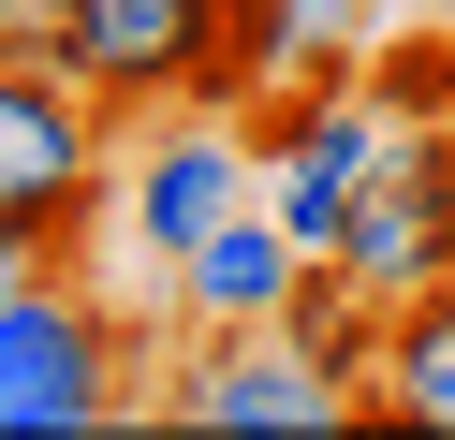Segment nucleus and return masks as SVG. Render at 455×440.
<instances>
[{
    "label": "nucleus",
    "mask_w": 455,
    "mask_h": 440,
    "mask_svg": "<svg viewBox=\"0 0 455 440\" xmlns=\"http://www.w3.org/2000/svg\"><path fill=\"white\" fill-rule=\"evenodd\" d=\"M132 323L103 308L74 264H44L30 293H0V440H89L132 411Z\"/></svg>",
    "instance_id": "1"
},
{
    "label": "nucleus",
    "mask_w": 455,
    "mask_h": 440,
    "mask_svg": "<svg viewBox=\"0 0 455 440\" xmlns=\"http://www.w3.org/2000/svg\"><path fill=\"white\" fill-rule=\"evenodd\" d=\"M162 279H177L191 323H279V308H294V279H308V250L279 235V205H220Z\"/></svg>",
    "instance_id": "7"
},
{
    "label": "nucleus",
    "mask_w": 455,
    "mask_h": 440,
    "mask_svg": "<svg viewBox=\"0 0 455 440\" xmlns=\"http://www.w3.org/2000/svg\"><path fill=\"white\" fill-rule=\"evenodd\" d=\"M323 264H353L382 308L426 293V279H455V117H396V147L367 162V191L338 205Z\"/></svg>",
    "instance_id": "5"
},
{
    "label": "nucleus",
    "mask_w": 455,
    "mask_h": 440,
    "mask_svg": "<svg viewBox=\"0 0 455 440\" xmlns=\"http://www.w3.org/2000/svg\"><path fill=\"white\" fill-rule=\"evenodd\" d=\"M367 103H382V117H455V29H426V44H367Z\"/></svg>",
    "instance_id": "10"
},
{
    "label": "nucleus",
    "mask_w": 455,
    "mask_h": 440,
    "mask_svg": "<svg viewBox=\"0 0 455 440\" xmlns=\"http://www.w3.org/2000/svg\"><path fill=\"white\" fill-rule=\"evenodd\" d=\"M44 264H60V250H44V235H30V220H0V293H30V279H44Z\"/></svg>",
    "instance_id": "11"
},
{
    "label": "nucleus",
    "mask_w": 455,
    "mask_h": 440,
    "mask_svg": "<svg viewBox=\"0 0 455 440\" xmlns=\"http://www.w3.org/2000/svg\"><path fill=\"white\" fill-rule=\"evenodd\" d=\"M30 59H44V74H74L103 117H177V103H206L220 0H44Z\"/></svg>",
    "instance_id": "3"
},
{
    "label": "nucleus",
    "mask_w": 455,
    "mask_h": 440,
    "mask_svg": "<svg viewBox=\"0 0 455 440\" xmlns=\"http://www.w3.org/2000/svg\"><path fill=\"white\" fill-rule=\"evenodd\" d=\"M367 426H426L455 440V279L396 293L382 308V352H367Z\"/></svg>",
    "instance_id": "8"
},
{
    "label": "nucleus",
    "mask_w": 455,
    "mask_h": 440,
    "mask_svg": "<svg viewBox=\"0 0 455 440\" xmlns=\"http://www.w3.org/2000/svg\"><path fill=\"white\" fill-rule=\"evenodd\" d=\"M250 162H265V147H250L235 117L177 103V132H148V162H132V250H148V264H177L191 235L220 220V205H250Z\"/></svg>",
    "instance_id": "6"
},
{
    "label": "nucleus",
    "mask_w": 455,
    "mask_h": 440,
    "mask_svg": "<svg viewBox=\"0 0 455 440\" xmlns=\"http://www.w3.org/2000/svg\"><path fill=\"white\" fill-rule=\"evenodd\" d=\"M162 426H206V440H338V426H367V396L323 381L279 323H191V352L162 367Z\"/></svg>",
    "instance_id": "4"
},
{
    "label": "nucleus",
    "mask_w": 455,
    "mask_h": 440,
    "mask_svg": "<svg viewBox=\"0 0 455 440\" xmlns=\"http://www.w3.org/2000/svg\"><path fill=\"white\" fill-rule=\"evenodd\" d=\"M103 191H118V117L74 74H44V59H0V220H30L74 264L89 220H103Z\"/></svg>",
    "instance_id": "2"
},
{
    "label": "nucleus",
    "mask_w": 455,
    "mask_h": 440,
    "mask_svg": "<svg viewBox=\"0 0 455 440\" xmlns=\"http://www.w3.org/2000/svg\"><path fill=\"white\" fill-rule=\"evenodd\" d=\"M279 338H294L323 381H353V396H367V352H382V293H367L353 264H323V250H308V279H294V308H279Z\"/></svg>",
    "instance_id": "9"
},
{
    "label": "nucleus",
    "mask_w": 455,
    "mask_h": 440,
    "mask_svg": "<svg viewBox=\"0 0 455 440\" xmlns=\"http://www.w3.org/2000/svg\"><path fill=\"white\" fill-rule=\"evenodd\" d=\"M382 15H455V0H382Z\"/></svg>",
    "instance_id": "13"
},
{
    "label": "nucleus",
    "mask_w": 455,
    "mask_h": 440,
    "mask_svg": "<svg viewBox=\"0 0 455 440\" xmlns=\"http://www.w3.org/2000/svg\"><path fill=\"white\" fill-rule=\"evenodd\" d=\"M30 29H44V0H0V59H30Z\"/></svg>",
    "instance_id": "12"
}]
</instances>
